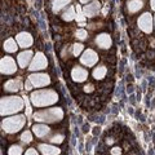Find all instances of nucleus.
<instances>
[{
  "instance_id": "nucleus-35",
  "label": "nucleus",
  "mask_w": 155,
  "mask_h": 155,
  "mask_svg": "<svg viewBox=\"0 0 155 155\" xmlns=\"http://www.w3.org/2000/svg\"><path fill=\"white\" fill-rule=\"evenodd\" d=\"M154 22H155V18H154ZM154 26H155V25H154Z\"/></svg>"
},
{
  "instance_id": "nucleus-22",
  "label": "nucleus",
  "mask_w": 155,
  "mask_h": 155,
  "mask_svg": "<svg viewBox=\"0 0 155 155\" xmlns=\"http://www.w3.org/2000/svg\"><path fill=\"white\" fill-rule=\"evenodd\" d=\"M62 18L65 21H73V19L76 18V13H75V8L74 6H69L66 12H63L62 14Z\"/></svg>"
},
{
  "instance_id": "nucleus-9",
  "label": "nucleus",
  "mask_w": 155,
  "mask_h": 155,
  "mask_svg": "<svg viewBox=\"0 0 155 155\" xmlns=\"http://www.w3.org/2000/svg\"><path fill=\"white\" fill-rule=\"evenodd\" d=\"M98 61V56L93 49H87L85 52H83L82 57H80V62L83 65H85L87 67H92L95 66Z\"/></svg>"
},
{
  "instance_id": "nucleus-20",
  "label": "nucleus",
  "mask_w": 155,
  "mask_h": 155,
  "mask_svg": "<svg viewBox=\"0 0 155 155\" xmlns=\"http://www.w3.org/2000/svg\"><path fill=\"white\" fill-rule=\"evenodd\" d=\"M106 73H107V69H106L105 66H98V67H95V70H93V78L97 80H101L105 78Z\"/></svg>"
},
{
  "instance_id": "nucleus-11",
  "label": "nucleus",
  "mask_w": 155,
  "mask_h": 155,
  "mask_svg": "<svg viewBox=\"0 0 155 155\" xmlns=\"http://www.w3.org/2000/svg\"><path fill=\"white\" fill-rule=\"evenodd\" d=\"M71 78L78 83H83V82H85L87 78H88V71L84 69V67L75 66L71 70Z\"/></svg>"
},
{
  "instance_id": "nucleus-27",
  "label": "nucleus",
  "mask_w": 155,
  "mask_h": 155,
  "mask_svg": "<svg viewBox=\"0 0 155 155\" xmlns=\"http://www.w3.org/2000/svg\"><path fill=\"white\" fill-rule=\"evenodd\" d=\"M63 138H65L63 134H54L49 138V141L52 142V144H62Z\"/></svg>"
},
{
  "instance_id": "nucleus-10",
  "label": "nucleus",
  "mask_w": 155,
  "mask_h": 155,
  "mask_svg": "<svg viewBox=\"0 0 155 155\" xmlns=\"http://www.w3.org/2000/svg\"><path fill=\"white\" fill-rule=\"evenodd\" d=\"M100 8H101V4H100L97 0H93L92 3L87 4V5L83 8V13H84V16H85V17L92 18V17H95V16L98 14Z\"/></svg>"
},
{
  "instance_id": "nucleus-18",
  "label": "nucleus",
  "mask_w": 155,
  "mask_h": 155,
  "mask_svg": "<svg viewBox=\"0 0 155 155\" xmlns=\"http://www.w3.org/2000/svg\"><path fill=\"white\" fill-rule=\"evenodd\" d=\"M4 49H5L6 52H9V53H14V52L18 49V43H17V40H14L13 38L6 39V40L4 41Z\"/></svg>"
},
{
  "instance_id": "nucleus-24",
  "label": "nucleus",
  "mask_w": 155,
  "mask_h": 155,
  "mask_svg": "<svg viewBox=\"0 0 155 155\" xmlns=\"http://www.w3.org/2000/svg\"><path fill=\"white\" fill-rule=\"evenodd\" d=\"M76 9H78V14H76V18H75V19H76L78 22H79L80 25H84V21H85V18H87V17H85V16H84V13H83V9L80 8L79 5L76 6Z\"/></svg>"
},
{
  "instance_id": "nucleus-34",
  "label": "nucleus",
  "mask_w": 155,
  "mask_h": 155,
  "mask_svg": "<svg viewBox=\"0 0 155 155\" xmlns=\"http://www.w3.org/2000/svg\"><path fill=\"white\" fill-rule=\"evenodd\" d=\"M106 142H107L109 145H111V144H112V140H107V141H106Z\"/></svg>"
},
{
  "instance_id": "nucleus-7",
  "label": "nucleus",
  "mask_w": 155,
  "mask_h": 155,
  "mask_svg": "<svg viewBox=\"0 0 155 155\" xmlns=\"http://www.w3.org/2000/svg\"><path fill=\"white\" fill-rule=\"evenodd\" d=\"M48 66V60L41 52H38L35 54V57L32 58L31 63H30V69L31 71H38V70H44Z\"/></svg>"
},
{
  "instance_id": "nucleus-28",
  "label": "nucleus",
  "mask_w": 155,
  "mask_h": 155,
  "mask_svg": "<svg viewBox=\"0 0 155 155\" xmlns=\"http://www.w3.org/2000/svg\"><path fill=\"white\" fill-rule=\"evenodd\" d=\"M87 36H88V34H87V31L84 30V28H79V30L76 31V38L80 39V40H85Z\"/></svg>"
},
{
  "instance_id": "nucleus-16",
  "label": "nucleus",
  "mask_w": 155,
  "mask_h": 155,
  "mask_svg": "<svg viewBox=\"0 0 155 155\" xmlns=\"http://www.w3.org/2000/svg\"><path fill=\"white\" fill-rule=\"evenodd\" d=\"M32 132H34V134L36 136V137L43 138V137H47V136L50 133V129L45 124H41L40 123V124H35L34 127H32Z\"/></svg>"
},
{
  "instance_id": "nucleus-31",
  "label": "nucleus",
  "mask_w": 155,
  "mask_h": 155,
  "mask_svg": "<svg viewBox=\"0 0 155 155\" xmlns=\"http://www.w3.org/2000/svg\"><path fill=\"white\" fill-rule=\"evenodd\" d=\"M84 92H87V93L93 92V85H92V84H88V85L84 87Z\"/></svg>"
},
{
  "instance_id": "nucleus-12",
  "label": "nucleus",
  "mask_w": 155,
  "mask_h": 155,
  "mask_svg": "<svg viewBox=\"0 0 155 155\" xmlns=\"http://www.w3.org/2000/svg\"><path fill=\"white\" fill-rule=\"evenodd\" d=\"M32 52L31 50H23V52H21V53L18 54V57H17V61H18V65H19V67H22V69H26V67L28 66V65L31 63V61H32Z\"/></svg>"
},
{
  "instance_id": "nucleus-21",
  "label": "nucleus",
  "mask_w": 155,
  "mask_h": 155,
  "mask_svg": "<svg viewBox=\"0 0 155 155\" xmlns=\"http://www.w3.org/2000/svg\"><path fill=\"white\" fill-rule=\"evenodd\" d=\"M71 0H54L53 1V12L54 13H58L62 8H65Z\"/></svg>"
},
{
  "instance_id": "nucleus-30",
  "label": "nucleus",
  "mask_w": 155,
  "mask_h": 155,
  "mask_svg": "<svg viewBox=\"0 0 155 155\" xmlns=\"http://www.w3.org/2000/svg\"><path fill=\"white\" fill-rule=\"evenodd\" d=\"M25 155H39V153L35 150V149H28V150H26Z\"/></svg>"
},
{
  "instance_id": "nucleus-2",
  "label": "nucleus",
  "mask_w": 155,
  "mask_h": 155,
  "mask_svg": "<svg viewBox=\"0 0 155 155\" xmlns=\"http://www.w3.org/2000/svg\"><path fill=\"white\" fill-rule=\"evenodd\" d=\"M0 114L4 115H12L16 112H19L23 109V101L21 97L12 96V97H3L0 101Z\"/></svg>"
},
{
  "instance_id": "nucleus-32",
  "label": "nucleus",
  "mask_w": 155,
  "mask_h": 155,
  "mask_svg": "<svg viewBox=\"0 0 155 155\" xmlns=\"http://www.w3.org/2000/svg\"><path fill=\"white\" fill-rule=\"evenodd\" d=\"M151 8L155 11V0H151Z\"/></svg>"
},
{
  "instance_id": "nucleus-29",
  "label": "nucleus",
  "mask_w": 155,
  "mask_h": 155,
  "mask_svg": "<svg viewBox=\"0 0 155 155\" xmlns=\"http://www.w3.org/2000/svg\"><path fill=\"white\" fill-rule=\"evenodd\" d=\"M110 153H111V155H120L122 154V149L120 147H112Z\"/></svg>"
},
{
  "instance_id": "nucleus-26",
  "label": "nucleus",
  "mask_w": 155,
  "mask_h": 155,
  "mask_svg": "<svg viewBox=\"0 0 155 155\" xmlns=\"http://www.w3.org/2000/svg\"><path fill=\"white\" fill-rule=\"evenodd\" d=\"M83 49H84V45L83 44H74V47H73V54L75 57H78L83 52Z\"/></svg>"
},
{
  "instance_id": "nucleus-15",
  "label": "nucleus",
  "mask_w": 155,
  "mask_h": 155,
  "mask_svg": "<svg viewBox=\"0 0 155 155\" xmlns=\"http://www.w3.org/2000/svg\"><path fill=\"white\" fill-rule=\"evenodd\" d=\"M40 153L43 155H58L60 154V149L53 145H47V144H40L38 146Z\"/></svg>"
},
{
  "instance_id": "nucleus-33",
  "label": "nucleus",
  "mask_w": 155,
  "mask_h": 155,
  "mask_svg": "<svg viewBox=\"0 0 155 155\" xmlns=\"http://www.w3.org/2000/svg\"><path fill=\"white\" fill-rule=\"evenodd\" d=\"M88 1H89V0H80V3H82V4H88Z\"/></svg>"
},
{
  "instance_id": "nucleus-13",
  "label": "nucleus",
  "mask_w": 155,
  "mask_h": 155,
  "mask_svg": "<svg viewBox=\"0 0 155 155\" xmlns=\"http://www.w3.org/2000/svg\"><path fill=\"white\" fill-rule=\"evenodd\" d=\"M16 40H17V43L18 45L21 48H28V47H31V44H32V36L28 32H19V34L16 36Z\"/></svg>"
},
{
  "instance_id": "nucleus-23",
  "label": "nucleus",
  "mask_w": 155,
  "mask_h": 155,
  "mask_svg": "<svg viewBox=\"0 0 155 155\" xmlns=\"http://www.w3.org/2000/svg\"><path fill=\"white\" fill-rule=\"evenodd\" d=\"M8 155H22V147L18 145H13L8 150Z\"/></svg>"
},
{
  "instance_id": "nucleus-1",
  "label": "nucleus",
  "mask_w": 155,
  "mask_h": 155,
  "mask_svg": "<svg viewBox=\"0 0 155 155\" xmlns=\"http://www.w3.org/2000/svg\"><path fill=\"white\" fill-rule=\"evenodd\" d=\"M30 101L35 107H47L58 101V95L53 89H40L31 93Z\"/></svg>"
},
{
  "instance_id": "nucleus-8",
  "label": "nucleus",
  "mask_w": 155,
  "mask_h": 155,
  "mask_svg": "<svg viewBox=\"0 0 155 155\" xmlns=\"http://www.w3.org/2000/svg\"><path fill=\"white\" fill-rule=\"evenodd\" d=\"M138 27L145 34H151V31H153V17H151L150 13H144L138 18Z\"/></svg>"
},
{
  "instance_id": "nucleus-3",
  "label": "nucleus",
  "mask_w": 155,
  "mask_h": 155,
  "mask_svg": "<svg viewBox=\"0 0 155 155\" xmlns=\"http://www.w3.org/2000/svg\"><path fill=\"white\" fill-rule=\"evenodd\" d=\"M63 118V111L60 107H52L36 111L34 114V119L40 123H56Z\"/></svg>"
},
{
  "instance_id": "nucleus-6",
  "label": "nucleus",
  "mask_w": 155,
  "mask_h": 155,
  "mask_svg": "<svg viewBox=\"0 0 155 155\" xmlns=\"http://www.w3.org/2000/svg\"><path fill=\"white\" fill-rule=\"evenodd\" d=\"M16 70H17V65H16V61L12 57L1 58V61H0V71H1V74L12 75V74L16 73Z\"/></svg>"
},
{
  "instance_id": "nucleus-25",
  "label": "nucleus",
  "mask_w": 155,
  "mask_h": 155,
  "mask_svg": "<svg viewBox=\"0 0 155 155\" xmlns=\"http://www.w3.org/2000/svg\"><path fill=\"white\" fill-rule=\"evenodd\" d=\"M21 140L22 142H25V144H30V142L32 141V134L30 131H25L23 133H22L21 136Z\"/></svg>"
},
{
  "instance_id": "nucleus-14",
  "label": "nucleus",
  "mask_w": 155,
  "mask_h": 155,
  "mask_svg": "<svg viewBox=\"0 0 155 155\" xmlns=\"http://www.w3.org/2000/svg\"><path fill=\"white\" fill-rule=\"evenodd\" d=\"M111 38H110L109 34H100L96 38V44L98 45L102 49H107V48L111 47Z\"/></svg>"
},
{
  "instance_id": "nucleus-5",
  "label": "nucleus",
  "mask_w": 155,
  "mask_h": 155,
  "mask_svg": "<svg viewBox=\"0 0 155 155\" xmlns=\"http://www.w3.org/2000/svg\"><path fill=\"white\" fill-rule=\"evenodd\" d=\"M27 80L31 83V85L34 87V88H41V87H47L48 84L50 83L49 75H47V74H43V73L31 74V75L28 76Z\"/></svg>"
},
{
  "instance_id": "nucleus-19",
  "label": "nucleus",
  "mask_w": 155,
  "mask_h": 155,
  "mask_svg": "<svg viewBox=\"0 0 155 155\" xmlns=\"http://www.w3.org/2000/svg\"><path fill=\"white\" fill-rule=\"evenodd\" d=\"M144 6L142 0H129L128 1V11L129 13H136Z\"/></svg>"
},
{
  "instance_id": "nucleus-4",
  "label": "nucleus",
  "mask_w": 155,
  "mask_h": 155,
  "mask_svg": "<svg viewBox=\"0 0 155 155\" xmlns=\"http://www.w3.org/2000/svg\"><path fill=\"white\" fill-rule=\"evenodd\" d=\"M26 124V116L23 115H16L6 118L1 122V128L6 133H16L19 129H22Z\"/></svg>"
},
{
  "instance_id": "nucleus-17",
  "label": "nucleus",
  "mask_w": 155,
  "mask_h": 155,
  "mask_svg": "<svg viewBox=\"0 0 155 155\" xmlns=\"http://www.w3.org/2000/svg\"><path fill=\"white\" fill-rule=\"evenodd\" d=\"M22 88V80L17 78V79H12V80H8L4 85V89L8 90V92H17Z\"/></svg>"
}]
</instances>
